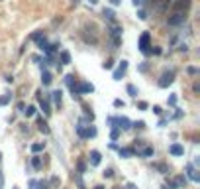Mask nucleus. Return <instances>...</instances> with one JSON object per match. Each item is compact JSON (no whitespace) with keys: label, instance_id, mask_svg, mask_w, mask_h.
<instances>
[{"label":"nucleus","instance_id":"f257e3e1","mask_svg":"<svg viewBox=\"0 0 200 189\" xmlns=\"http://www.w3.org/2000/svg\"><path fill=\"white\" fill-rule=\"evenodd\" d=\"M110 124H118V130H128V128H131V122L126 118V116H120V118H110Z\"/></svg>","mask_w":200,"mask_h":189},{"label":"nucleus","instance_id":"f03ea898","mask_svg":"<svg viewBox=\"0 0 200 189\" xmlns=\"http://www.w3.org/2000/svg\"><path fill=\"white\" fill-rule=\"evenodd\" d=\"M184 18H187V16H184V14L182 12H175L173 14V16H169V26H181V24H184Z\"/></svg>","mask_w":200,"mask_h":189},{"label":"nucleus","instance_id":"7ed1b4c3","mask_svg":"<svg viewBox=\"0 0 200 189\" xmlns=\"http://www.w3.org/2000/svg\"><path fill=\"white\" fill-rule=\"evenodd\" d=\"M77 132H79L80 138H92V136H96V128H92V126H88V128L77 126Z\"/></svg>","mask_w":200,"mask_h":189},{"label":"nucleus","instance_id":"20e7f679","mask_svg":"<svg viewBox=\"0 0 200 189\" xmlns=\"http://www.w3.org/2000/svg\"><path fill=\"white\" fill-rule=\"evenodd\" d=\"M94 91V87L90 85V83H79L77 87H73V93H92Z\"/></svg>","mask_w":200,"mask_h":189},{"label":"nucleus","instance_id":"39448f33","mask_svg":"<svg viewBox=\"0 0 200 189\" xmlns=\"http://www.w3.org/2000/svg\"><path fill=\"white\" fill-rule=\"evenodd\" d=\"M126 69H128V61H122V63H120V67L114 71V79H116V81H120V79L126 75Z\"/></svg>","mask_w":200,"mask_h":189},{"label":"nucleus","instance_id":"423d86ee","mask_svg":"<svg viewBox=\"0 0 200 189\" xmlns=\"http://www.w3.org/2000/svg\"><path fill=\"white\" fill-rule=\"evenodd\" d=\"M175 81V73H165L161 77V81H159V87H163V89H165V87H169Z\"/></svg>","mask_w":200,"mask_h":189},{"label":"nucleus","instance_id":"0eeeda50","mask_svg":"<svg viewBox=\"0 0 200 189\" xmlns=\"http://www.w3.org/2000/svg\"><path fill=\"white\" fill-rule=\"evenodd\" d=\"M149 34H143L141 38H139V49H141L143 53H147V47H149Z\"/></svg>","mask_w":200,"mask_h":189},{"label":"nucleus","instance_id":"6e6552de","mask_svg":"<svg viewBox=\"0 0 200 189\" xmlns=\"http://www.w3.org/2000/svg\"><path fill=\"white\" fill-rule=\"evenodd\" d=\"M169 154H171V156H182L184 148L181 146V144H171V146H169Z\"/></svg>","mask_w":200,"mask_h":189},{"label":"nucleus","instance_id":"1a4fd4ad","mask_svg":"<svg viewBox=\"0 0 200 189\" xmlns=\"http://www.w3.org/2000/svg\"><path fill=\"white\" fill-rule=\"evenodd\" d=\"M100 164V154L96 150H92L90 152V165H98Z\"/></svg>","mask_w":200,"mask_h":189},{"label":"nucleus","instance_id":"9d476101","mask_svg":"<svg viewBox=\"0 0 200 189\" xmlns=\"http://www.w3.org/2000/svg\"><path fill=\"white\" fill-rule=\"evenodd\" d=\"M41 81H43V85H51V81H53V77H51V73H49V71H43V73H41Z\"/></svg>","mask_w":200,"mask_h":189},{"label":"nucleus","instance_id":"9b49d317","mask_svg":"<svg viewBox=\"0 0 200 189\" xmlns=\"http://www.w3.org/2000/svg\"><path fill=\"white\" fill-rule=\"evenodd\" d=\"M59 59H61V63H63V65H69V63H71V53H69V51H61Z\"/></svg>","mask_w":200,"mask_h":189},{"label":"nucleus","instance_id":"f8f14e48","mask_svg":"<svg viewBox=\"0 0 200 189\" xmlns=\"http://www.w3.org/2000/svg\"><path fill=\"white\" fill-rule=\"evenodd\" d=\"M137 156L149 158V156H153V148H143V150H137Z\"/></svg>","mask_w":200,"mask_h":189},{"label":"nucleus","instance_id":"ddd939ff","mask_svg":"<svg viewBox=\"0 0 200 189\" xmlns=\"http://www.w3.org/2000/svg\"><path fill=\"white\" fill-rule=\"evenodd\" d=\"M188 177H190L192 181H198V179H200V176L196 173V170L192 168V165H188Z\"/></svg>","mask_w":200,"mask_h":189},{"label":"nucleus","instance_id":"4468645a","mask_svg":"<svg viewBox=\"0 0 200 189\" xmlns=\"http://www.w3.org/2000/svg\"><path fill=\"white\" fill-rule=\"evenodd\" d=\"M51 94H53V97H51V99H53V103H55V105H61V97H63V93H61V91H53Z\"/></svg>","mask_w":200,"mask_h":189},{"label":"nucleus","instance_id":"2eb2a0df","mask_svg":"<svg viewBox=\"0 0 200 189\" xmlns=\"http://www.w3.org/2000/svg\"><path fill=\"white\" fill-rule=\"evenodd\" d=\"M43 148H45V144H41V142L32 144V152H33V154H38V152H43Z\"/></svg>","mask_w":200,"mask_h":189},{"label":"nucleus","instance_id":"dca6fc26","mask_svg":"<svg viewBox=\"0 0 200 189\" xmlns=\"http://www.w3.org/2000/svg\"><path fill=\"white\" fill-rule=\"evenodd\" d=\"M39 130L43 134H49V126H47V122H43V120H39Z\"/></svg>","mask_w":200,"mask_h":189},{"label":"nucleus","instance_id":"f3484780","mask_svg":"<svg viewBox=\"0 0 200 189\" xmlns=\"http://www.w3.org/2000/svg\"><path fill=\"white\" fill-rule=\"evenodd\" d=\"M41 108H43V112H45V114H51V111H49V103H47V100H43V99H41Z\"/></svg>","mask_w":200,"mask_h":189},{"label":"nucleus","instance_id":"a211bd4d","mask_svg":"<svg viewBox=\"0 0 200 189\" xmlns=\"http://www.w3.org/2000/svg\"><path fill=\"white\" fill-rule=\"evenodd\" d=\"M24 112H26L28 116H33V114H35V106H33V105H29L28 108H24Z\"/></svg>","mask_w":200,"mask_h":189},{"label":"nucleus","instance_id":"6ab92c4d","mask_svg":"<svg viewBox=\"0 0 200 189\" xmlns=\"http://www.w3.org/2000/svg\"><path fill=\"white\" fill-rule=\"evenodd\" d=\"M104 16H106L108 20H114V16H116V14H114V10H110V8H104Z\"/></svg>","mask_w":200,"mask_h":189},{"label":"nucleus","instance_id":"aec40b11","mask_svg":"<svg viewBox=\"0 0 200 189\" xmlns=\"http://www.w3.org/2000/svg\"><path fill=\"white\" fill-rule=\"evenodd\" d=\"M120 156H122V158H130V156H131V150H128V148H120Z\"/></svg>","mask_w":200,"mask_h":189},{"label":"nucleus","instance_id":"412c9836","mask_svg":"<svg viewBox=\"0 0 200 189\" xmlns=\"http://www.w3.org/2000/svg\"><path fill=\"white\" fill-rule=\"evenodd\" d=\"M10 103V94H4V97H0V106H4V105H8Z\"/></svg>","mask_w":200,"mask_h":189},{"label":"nucleus","instance_id":"4be33fe9","mask_svg":"<svg viewBox=\"0 0 200 189\" xmlns=\"http://www.w3.org/2000/svg\"><path fill=\"white\" fill-rule=\"evenodd\" d=\"M128 93L131 94V97H137V89H136L133 85H128Z\"/></svg>","mask_w":200,"mask_h":189},{"label":"nucleus","instance_id":"5701e85b","mask_svg":"<svg viewBox=\"0 0 200 189\" xmlns=\"http://www.w3.org/2000/svg\"><path fill=\"white\" fill-rule=\"evenodd\" d=\"M169 2H171V0H159V6H157V8H159V10H165Z\"/></svg>","mask_w":200,"mask_h":189},{"label":"nucleus","instance_id":"b1692460","mask_svg":"<svg viewBox=\"0 0 200 189\" xmlns=\"http://www.w3.org/2000/svg\"><path fill=\"white\" fill-rule=\"evenodd\" d=\"M32 165H33V168H41V159L39 158H33L32 159Z\"/></svg>","mask_w":200,"mask_h":189},{"label":"nucleus","instance_id":"393cba45","mask_svg":"<svg viewBox=\"0 0 200 189\" xmlns=\"http://www.w3.org/2000/svg\"><path fill=\"white\" fill-rule=\"evenodd\" d=\"M114 106H116V108H120V106H124V100H120V99H116V100H114Z\"/></svg>","mask_w":200,"mask_h":189},{"label":"nucleus","instance_id":"a878e982","mask_svg":"<svg viewBox=\"0 0 200 189\" xmlns=\"http://www.w3.org/2000/svg\"><path fill=\"white\" fill-rule=\"evenodd\" d=\"M118 136H120V130H118V128H114V130H112V140H116Z\"/></svg>","mask_w":200,"mask_h":189},{"label":"nucleus","instance_id":"bb28decb","mask_svg":"<svg viewBox=\"0 0 200 189\" xmlns=\"http://www.w3.org/2000/svg\"><path fill=\"white\" fill-rule=\"evenodd\" d=\"M137 16H139V20H145V18H147V16H145V12H143V10H139V12H137Z\"/></svg>","mask_w":200,"mask_h":189},{"label":"nucleus","instance_id":"cd10ccee","mask_svg":"<svg viewBox=\"0 0 200 189\" xmlns=\"http://www.w3.org/2000/svg\"><path fill=\"white\" fill-rule=\"evenodd\" d=\"M112 176H114L112 170H106V171H104V177H112Z\"/></svg>","mask_w":200,"mask_h":189},{"label":"nucleus","instance_id":"c85d7f7f","mask_svg":"<svg viewBox=\"0 0 200 189\" xmlns=\"http://www.w3.org/2000/svg\"><path fill=\"white\" fill-rule=\"evenodd\" d=\"M137 106H139V108H141V111H145V108H147V103H143V100H141V103H139Z\"/></svg>","mask_w":200,"mask_h":189},{"label":"nucleus","instance_id":"c756f323","mask_svg":"<svg viewBox=\"0 0 200 189\" xmlns=\"http://www.w3.org/2000/svg\"><path fill=\"white\" fill-rule=\"evenodd\" d=\"M104 69H112V61H106L104 63Z\"/></svg>","mask_w":200,"mask_h":189},{"label":"nucleus","instance_id":"7c9ffc66","mask_svg":"<svg viewBox=\"0 0 200 189\" xmlns=\"http://www.w3.org/2000/svg\"><path fill=\"white\" fill-rule=\"evenodd\" d=\"M110 2H112L114 6H118V4H122V0H110Z\"/></svg>","mask_w":200,"mask_h":189},{"label":"nucleus","instance_id":"2f4dec72","mask_svg":"<svg viewBox=\"0 0 200 189\" xmlns=\"http://www.w3.org/2000/svg\"><path fill=\"white\" fill-rule=\"evenodd\" d=\"M141 4V0H133V6H139Z\"/></svg>","mask_w":200,"mask_h":189},{"label":"nucleus","instance_id":"473e14b6","mask_svg":"<svg viewBox=\"0 0 200 189\" xmlns=\"http://www.w3.org/2000/svg\"><path fill=\"white\" fill-rule=\"evenodd\" d=\"M128 189H136V185H131V183H130V185H128Z\"/></svg>","mask_w":200,"mask_h":189},{"label":"nucleus","instance_id":"72a5a7b5","mask_svg":"<svg viewBox=\"0 0 200 189\" xmlns=\"http://www.w3.org/2000/svg\"><path fill=\"white\" fill-rule=\"evenodd\" d=\"M88 2H90V4H96V2H98V0H88Z\"/></svg>","mask_w":200,"mask_h":189},{"label":"nucleus","instance_id":"f704fd0d","mask_svg":"<svg viewBox=\"0 0 200 189\" xmlns=\"http://www.w3.org/2000/svg\"><path fill=\"white\" fill-rule=\"evenodd\" d=\"M0 162H2V154H0Z\"/></svg>","mask_w":200,"mask_h":189},{"label":"nucleus","instance_id":"c9c22d12","mask_svg":"<svg viewBox=\"0 0 200 189\" xmlns=\"http://www.w3.org/2000/svg\"><path fill=\"white\" fill-rule=\"evenodd\" d=\"M163 189H167V187H163Z\"/></svg>","mask_w":200,"mask_h":189}]
</instances>
